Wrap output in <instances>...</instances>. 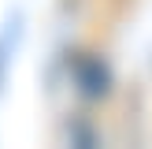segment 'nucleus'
I'll list each match as a JSON object with an SVG mask.
<instances>
[{
  "label": "nucleus",
  "instance_id": "1",
  "mask_svg": "<svg viewBox=\"0 0 152 149\" xmlns=\"http://www.w3.org/2000/svg\"><path fill=\"white\" fill-rule=\"evenodd\" d=\"M71 74H74V86H78V93H82V97H89V101H96V97H104V93L111 89V71H108V63H104L100 56H89V52L74 56Z\"/></svg>",
  "mask_w": 152,
  "mask_h": 149
},
{
  "label": "nucleus",
  "instance_id": "2",
  "mask_svg": "<svg viewBox=\"0 0 152 149\" xmlns=\"http://www.w3.org/2000/svg\"><path fill=\"white\" fill-rule=\"evenodd\" d=\"M19 37H22V15H11L4 22V30H0V89H4V78H7V67H11Z\"/></svg>",
  "mask_w": 152,
  "mask_h": 149
}]
</instances>
